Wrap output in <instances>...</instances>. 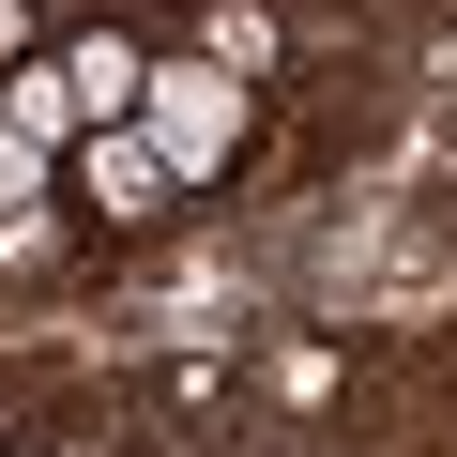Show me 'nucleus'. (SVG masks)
Listing matches in <instances>:
<instances>
[{"label":"nucleus","instance_id":"3","mask_svg":"<svg viewBox=\"0 0 457 457\" xmlns=\"http://www.w3.org/2000/svg\"><path fill=\"white\" fill-rule=\"evenodd\" d=\"M0 137H31V153H77V137H92V107H77V77H62V46L0 77Z\"/></svg>","mask_w":457,"mask_h":457},{"label":"nucleus","instance_id":"4","mask_svg":"<svg viewBox=\"0 0 457 457\" xmlns=\"http://www.w3.org/2000/svg\"><path fill=\"white\" fill-rule=\"evenodd\" d=\"M62 77H77L92 137H107V122H137V77H153V46H122V31H77V46H62Z\"/></svg>","mask_w":457,"mask_h":457},{"label":"nucleus","instance_id":"2","mask_svg":"<svg viewBox=\"0 0 457 457\" xmlns=\"http://www.w3.org/2000/svg\"><path fill=\"white\" fill-rule=\"evenodd\" d=\"M62 198H77V213H107V228H153L183 183H168V153H153L137 122H107V137H77V153H62Z\"/></svg>","mask_w":457,"mask_h":457},{"label":"nucleus","instance_id":"5","mask_svg":"<svg viewBox=\"0 0 457 457\" xmlns=\"http://www.w3.org/2000/svg\"><path fill=\"white\" fill-rule=\"evenodd\" d=\"M62 198V153H31V137H0V228H31Z\"/></svg>","mask_w":457,"mask_h":457},{"label":"nucleus","instance_id":"1","mask_svg":"<svg viewBox=\"0 0 457 457\" xmlns=\"http://www.w3.org/2000/svg\"><path fill=\"white\" fill-rule=\"evenodd\" d=\"M137 137L168 153V183H213L228 153H245V77H228L213 46H198V62H153V77H137Z\"/></svg>","mask_w":457,"mask_h":457},{"label":"nucleus","instance_id":"6","mask_svg":"<svg viewBox=\"0 0 457 457\" xmlns=\"http://www.w3.org/2000/svg\"><path fill=\"white\" fill-rule=\"evenodd\" d=\"M31 62V0H0V77H16Z\"/></svg>","mask_w":457,"mask_h":457}]
</instances>
